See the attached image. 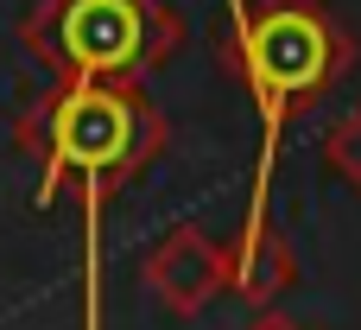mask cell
I'll return each instance as SVG.
<instances>
[{
	"mask_svg": "<svg viewBox=\"0 0 361 330\" xmlns=\"http://www.w3.org/2000/svg\"><path fill=\"white\" fill-rule=\"evenodd\" d=\"M140 38H146V25H140L133 0H70L57 19V45L82 76H108V70L133 64Z\"/></svg>",
	"mask_w": 361,
	"mask_h": 330,
	"instance_id": "cell-3",
	"label": "cell"
},
{
	"mask_svg": "<svg viewBox=\"0 0 361 330\" xmlns=\"http://www.w3.org/2000/svg\"><path fill=\"white\" fill-rule=\"evenodd\" d=\"M140 114L127 95L102 89V76H82L51 121V159H44V204L63 178H82V330H102V197L108 178L133 159Z\"/></svg>",
	"mask_w": 361,
	"mask_h": 330,
	"instance_id": "cell-1",
	"label": "cell"
},
{
	"mask_svg": "<svg viewBox=\"0 0 361 330\" xmlns=\"http://www.w3.org/2000/svg\"><path fill=\"white\" fill-rule=\"evenodd\" d=\"M235 25H241L247 89H254V108H260V172H254V204H247V229H241V273H247L260 261V248H267L260 235H267V191H273V159H279L286 108L324 83V70H330V32L305 6H279L260 25L254 19H235Z\"/></svg>",
	"mask_w": 361,
	"mask_h": 330,
	"instance_id": "cell-2",
	"label": "cell"
}]
</instances>
